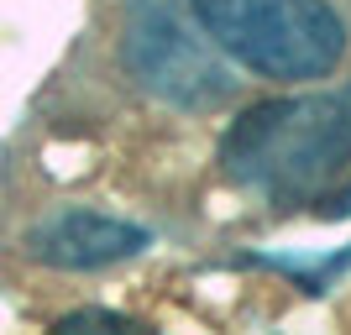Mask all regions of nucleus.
Masks as SVG:
<instances>
[{"instance_id": "obj_1", "label": "nucleus", "mask_w": 351, "mask_h": 335, "mask_svg": "<svg viewBox=\"0 0 351 335\" xmlns=\"http://www.w3.org/2000/svg\"><path fill=\"white\" fill-rule=\"evenodd\" d=\"M220 173L273 210L351 199V84L257 100L220 136Z\"/></svg>"}, {"instance_id": "obj_2", "label": "nucleus", "mask_w": 351, "mask_h": 335, "mask_svg": "<svg viewBox=\"0 0 351 335\" xmlns=\"http://www.w3.org/2000/svg\"><path fill=\"white\" fill-rule=\"evenodd\" d=\"M189 11L226 58L273 84H320L351 53L336 0H189Z\"/></svg>"}, {"instance_id": "obj_3", "label": "nucleus", "mask_w": 351, "mask_h": 335, "mask_svg": "<svg viewBox=\"0 0 351 335\" xmlns=\"http://www.w3.org/2000/svg\"><path fill=\"white\" fill-rule=\"evenodd\" d=\"M121 63L147 95L178 110H215L236 89L220 63V47L205 37L194 11L184 16L173 0H132L121 32Z\"/></svg>"}, {"instance_id": "obj_4", "label": "nucleus", "mask_w": 351, "mask_h": 335, "mask_svg": "<svg viewBox=\"0 0 351 335\" xmlns=\"http://www.w3.org/2000/svg\"><path fill=\"white\" fill-rule=\"evenodd\" d=\"M152 247V236L132 220L100 215V210H58L27 231V257L58 273H100V267L132 262Z\"/></svg>"}, {"instance_id": "obj_5", "label": "nucleus", "mask_w": 351, "mask_h": 335, "mask_svg": "<svg viewBox=\"0 0 351 335\" xmlns=\"http://www.w3.org/2000/svg\"><path fill=\"white\" fill-rule=\"evenodd\" d=\"M73 330H142V325L126 320V314H110V309H79V314L58 320V335H73Z\"/></svg>"}]
</instances>
